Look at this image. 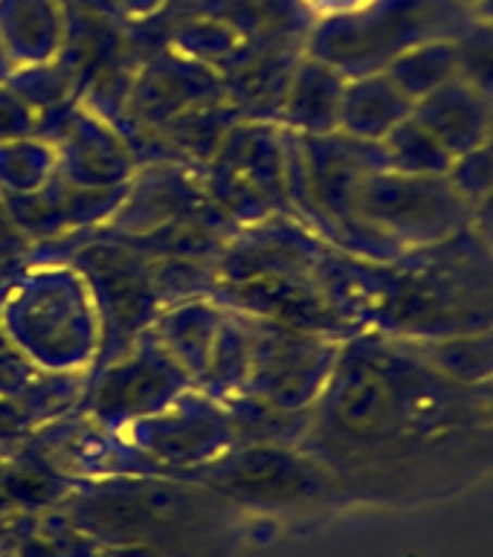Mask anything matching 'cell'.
I'll list each match as a JSON object with an SVG mask.
<instances>
[{
	"instance_id": "obj_3",
	"label": "cell",
	"mask_w": 493,
	"mask_h": 557,
	"mask_svg": "<svg viewBox=\"0 0 493 557\" xmlns=\"http://www.w3.org/2000/svg\"><path fill=\"white\" fill-rule=\"evenodd\" d=\"M470 230V207L447 174L378 169L352 207V235L374 261L424 250Z\"/></svg>"
},
{
	"instance_id": "obj_14",
	"label": "cell",
	"mask_w": 493,
	"mask_h": 557,
	"mask_svg": "<svg viewBox=\"0 0 493 557\" xmlns=\"http://www.w3.org/2000/svg\"><path fill=\"white\" fill-rule=\"evenodd\" d=\"M470 7V12L477 15V21L482 24H493V0H465Z\"/></svg>"
},
{
	"instance_id": "obj_16",
	"label": "cell",
	"mask_w": 493,
	"mask_h": 557,
	"mask_svg": "<svg viewBox=\"0 0 493 557\" xmlns=\"http://www.w3.org/2000/svg\"><path fill=\"white\" fill-rule=\"evenodd\" d=\"M485 400H488V404H493V383H491V386H485Z\"/></svg>"
},
{
	"instance_id": "obj_15",
	"label": "cell",
	"mask_w": 493,
	"mask_h": 557,
	"mask_svg": "<svg viewBox=\"0 0 493 557\" xmlns=\"http://www.w3.org/2000/svg\"><path fill=\"white\" fill-rule=\"evenodd\" d=\"M485 143L493 148V111H491V128H488V139H485Z\"/></svg>"
},
{
	"instance_id": "obj_10",
	"label": "cell",
	"mask_w": 493,
	"mask_h": 557,
	"mask_svg": "<svg viewBox=\"0 0 493 557\" xmlns=\"http://www.w3.org/2000/svg\"><path fill=\"white\" fill-rule=\"evenodd\" d=\"M346 78L337 67L308 70L299 94H296L294 122L303 125L311 137L334 134L340 125V102H343Z\"/></svg>"
},
{
	"instance_id": "obj_1",
	"label": "cell",
	"mask_w": 493,
	"mask_h": 557,
	"mask_svg": "<svg viewBox=\"0 0 493 557\" xmlns=\"http://www.w3.org/2000/svg\"><path fill=\"white\" fill-rule=\"evenodd\" d=\"M337 285V308L346 305L383 337L427 343L493 329V252L470 230L348 270Z\"/></svg>"
},
{
	"instance_id": "obj_13",
	"label": "cell",
	"mask_w": 493,
	"mask_h": 557,
	"mask_svg": "<svg viewBox=\"0 0 493 557\" xmlns=\"http://www.w3.org/2000/svg\"><path fill=\"white\" fill-rule=\"evenodd\" d=\"M470 233L493 252V189L470 209Z\"/></svg>"
},
{
	"instance_id": "obj_5",
	"label": "cell",
	"mask_w": 493,
	"mask_h": 557,
	"mask_svg": "<svg viewBox=\"0 0 493 557\" xmlns=\"http://www.w3.org/2000/svg\"><path fill=\"white\" fill-rule=\"evenodd\" d=\"M493 99L470 85L468 78L456 76L424 99L412 104V116L442 143L451 157L468 154L488 139Z\"/></svg>"
},
{
	"instance_id": "obj_7",
	"label": "cell",
	"mask_w": 493,
	"mask_h": 557,
	"mask_svg": "<svg viewBox=\"0 0 493 557\" xmlns=\"http://www.w3.org/2000/svg\"><path fill=\"white\" fill-rule=\"evenodd\" d=\"M435 372L453 383L485 389L493 383V329L465 331L453 337L412 343Z\"/></svg>"
},
{
	"instance_id": "obj_9",
	"label": "cell",
	"mask_w": 493,
	"mask_h": 557,
	"mask_svg": "<svg viewBox=\"0 0 493 557\" xmlns=\"http://www.w3.org/2000/svg\"><path fill=\"white\" fill-rule=\"evenodd\" d=\"M386 169L407 174H447L453 157L451 151L409 113L398 128L381 143Z\"/></svg>"
},
{
	"instance_id": "obj_4",
	"label": "cell",
	"mask_w": 493,
	"mask_h": 557,
	"mask_svg": "<svg viewBox=\"0 0 493 557\" xmlns=\"http://www.w3.org/2000/svg\"><path fill=\"white\" fill-rule=\"evenodd\" d=\"M477 24L465 0H374L331 41V67L348 76L386 70L418 44L459 38Z\"/></svg>"
},
{
	"instance_id": "obj_2",
	"label": "cell",
	"mask_w": 493,
	"mask_h": 557,
	"mask_svg": "<svg viewBox=\"0 0 493 557\" xmlns=\"http://www.w3.org/2000/svg\"><path fill=\"white\" fill-rule=\"evenodd\" d=\"M325 389L334 421L355 435L433 433L485 407V389L453 383L412 343L383 334L337 355Z\"/></svg>"
},
{
	"instance_id": "obj_6",
	"label": "cell",
	"mask_w": 493,
	"mask_h": 557,
	"mask_svg": "<svg viewBox=\"0 0 493 557\" xmlns=\"http://www.w3.org/2000/svg\"><path fill=\"white\" fill-rule=\"evenodd\" d=\"M412 113V99L390 78L386 70L352 76L340 102V134L383 143Z\"/></svg>"
},
{
	"instance_id": "obj_8",
	"label": "cell",
	"mask_w": 493,
	"mask_h": 557,
	"mask_svg": "<svg viewBox=\"0 0 493 557\" xmlns=\"http://www.w3.org/2000/svg\"><path fill=\"white\" fill-rule=\"evenodd\" d=\"M390 78L412 99H424L442 85L453 82L459 73V44L456 38H444V41H427L418 44L412 50L400 52L398 59L386 67Z\"/></svg>"
},
{
	"instance_id": "obj_11",
	"label": "cell",
	"mask_w": 493,
	"mask_h": 557,
	"mask_svg": "<svg viewBox=\"0 0 493 557\" xmlns=\"http://www.w3.org/2000/svg\"><path fill=\"white\" fill-rule=\"evenodd\" d=\"M459 44V73L470 85L493 99V24L470 26L468 33L456 38Z\"/></svg>"
},
{
	"instance_id": "obj_12",
	"label": "cell",
	"mask_w": 493,
	"mask_h": 557,
	"mask_svg": "<svg viewBox=\"0 0 493 557\" xmlns=\"http://www.w3.org/2000/svg\"><path fill=\"white\" fill-rule=\"evenodd\" d=\"M447 181L456 186V191L470 209L477 207L479 200L493 189V148L482 143L468 154L456 157L451 163V172H447Z\"/></svg>"
}]
</instances>
